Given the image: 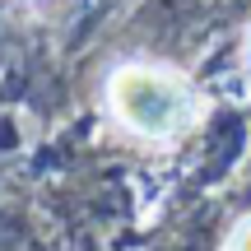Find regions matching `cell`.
Wrapping results in <instances>:
<instances>
[{
  "instance_id": "cell-2",
  "label": "cell",
  "mask_w": 251,
  "mask_h": 251,
  "mask_svg": "<svg viewBox=\"0 0 251 251\" xmlns=\"http://www.w3.org/2000/svg\"><path fill=\"white\" fill-rule=\"evenodd\" d=\"M224 251H251V214H247V219H237V228L228 233Z\"/></svg>"
},
{
  "instance_id": "cell-1",
  "label": "cell",
  "mask_w": 251,
  "mask_h": 251,
  "mask_svg": "<svg viewBox=\"0 0 251 251\" xmlns=\"http://www.w3.org/2000/svg\"><path fill=\"white\" fill-rule=\"evenodd\" d=\"M107 102L121 126L144 140H177L200 117V98L168 65H121L107 84Z\"/></svg>"
}]
</instances>
